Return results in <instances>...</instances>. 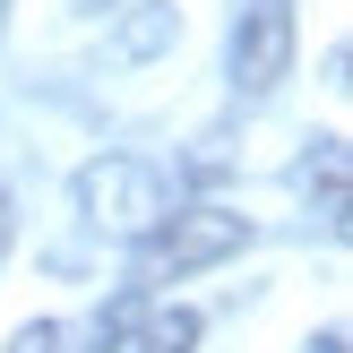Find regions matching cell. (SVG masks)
Listing matches in <instances>:
<instances>
[{"label":"cell","mask_w":353,"mask_h":353,"mask_svg":"<svg viewBox=\"0 0 353 353\" xmlns=\"http://www.w3.org/2000/svg\"><path fill=\"white\" fill-rule=\"evenodd\" d=\"M78 216L112 241H147L172 216V172L147 155H95V164H78Z\"/></svg>","instance_id":"obj_1"},{"label":"cell","mask_w":353,"mask_h":353,"mask_svg":"<svg viewBox=\"0 0 353 353\" xmlns=\"http://www.w3.org/2000/svg\"><path fill=\"white\" fill-rule=\"evenodd\" d=\"M250 250V216L233 207H172L147 241H138V285H172L190 268H216V259Z\"/></svg>","instance_id":"obj_2"},{"label":"cell","mask_w":353,"mask_h":353,"mask_svg":"<svg viewBox=\"0 0 353 353\" xmlns=\"http://www.w3.org/2000/svg\"><path fill=\"white\" fill-rule=\"evenodd\" d=\"M293 0H250V9L233 17V52H224V69H233V95L259 103L276 95V86L293 78Z\"/></svg>","instance_id":"obj_3"},{"label":"cell","mask_w":353,"mask_h":353,"mask_svg":"<svg viewBox=\"0 0 353 353\" xmlns=\"http://www.w3.org/2000/svg\"><path fill=\"white\" fill-rule=\"evenodd\" d=\"M172 43H181V9H172V0H130V17H121V34H112V61L147 69V61H164Z\"/></svg>","instance_id":"obj_4"},{"label":"cell","mask_w":353,"mask_h":353,"mask_svg":"<svg viewBox=\"0 0 353 353\" xmlns=\"http://www.w3.org/2000/svg\"><path fill=\"white\" fill-rule=\"evenodd\" d=\"M319 181V199H327V216H345V138H319V155L302 164V190Z\"/></svg>","instance_id":"obj_5"},{"label":"cell","mask_w":353,"mask_h":353,"mask_svg":"<svg viewBox=\"0 0 353 353\" xmlns=\"http://www.w3.org/2000/svg\"><path fill=\"white\" fill-rule=\"evenodd\" d=\"M190 345H199V310H155L138 327V353H190Z\"/></svg>","instance_id":"obj_6"},{"label":"cell","mask_w":353,"mask_h":353,"mask_svg":"<svg viewBox=\"0 0 353 353\" xmlns=\"http://www.w3.org/2000/svg\"><path fill=\"white\" fill-rule=\"evenodd\" d=\"M9 353H61V319H26L9 336Z\"/></svg>","instance_id":"obj_7"},{"label":"cell","mask_w":353,"mask_h":353,"mask_svg":"<svg viewBox=\"0 0 353 353\" xmlns=\"http://www.w3.org/2000/svg\"><path fill=\"white\" fill-rule=\"evenodd\" d=\"M9 241H17V199L0 190V259H9Z\"/></svg>","instance_id":"obj_8"},{"label":"cell","mask_w":353,"mask_h":353,"mask_svg":"<svg viewBox=\"0 0 353 353\" xmlns=\"http://www.w3.org/2000/svg\"><path fill=\"white\" fill-rule=\"evenodd\" d=\"M78 9H86V17H103V9H121V0H78Z\"/></svg>","instance_id":"obj_9"},{"label":"cell","mask_w":353,"mask_h":353,"mask_svg":"<svg viewBox=\"0 0 353 353\" xmlns=\"http://www.w3.org/2000/svg\"><path fill=\"white\" fill-rule=\"evenodd\" d=\"M9 9H17V0H0V34H9Z\"/></svg>","instance_id":"obj_10"}]
</instances>
